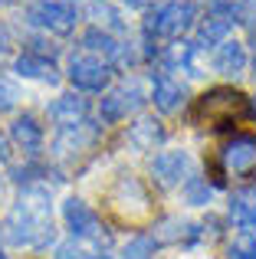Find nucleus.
<instances>
[{"label": "nucleus", "instance_id": "0eeeda50", "mask_svg": "<svg viewBox=\"0 0 256 259\" xmlns=\"http://www.w3.org/2000/svg\"><path fill=\"white\" fill-rule=\"evenodd\" d=\"M220 164L227 174H250L256 167V138L253 135H237L233 141H227L220 151Z\"/></svg>", "mask_w": 256, "mask_h": 259}, {"label": "nucleus", "instance_id": "5701e85b", "mask_svg": "<svg viewBox=\"0 0 256 259\" xmlns=\"http://www.w3.org/2000/svg\"><path fill=\"white\" fill-rule=\"evenodd\" d=\"M154 256V236H132L122 246V259H151Z\"/></svg>", "mask_w": 256, "mask_h": 259}, {"label": "nucleus", "instance_id": "4be33fe9", "mask_svg": "<svg viewBox=\"0 0 256 259\" xmlns=\"http://www.w3.org/2000/svg\"><path fill=\"white\" fill-rule=\"evenodd\" d=\"M181 194H184V200L191 203V207H207V203H210V194H214V190L207 187L204 177H187L184 187H181Z\"/></svg>", "mask_w": 256, "mask_h": 259}, {"label": "nucleus", "instance_id": "7c9ffc66", "mask_svg": "<svg viewBox=\"0 0 256 259\" xmlns=\"http://www.w3.org/2000/svg\"><path fill=\"white\" fill-rule=\"evenodd\" d=\"M7 50H10V30H7V26L0 23V56H4Z\"/></svg>", "mask_w": 256, "mask_h": 259}, {"label": "nucleus", "instance_id": "f257e3e1", "mask_svg": "<svg viewBox=\"0 0 256 259\" xmlns=\"http://www.w3.org/2000/svg\"><path fill=\"white\" fill-rule=\"evenodd\" d=\"M4 233L13 246H33V249H43L53 240L50 197H46V190L33 187V190L20 194L17 207L10 210V217L4 223Z\"/></svg>", "mask_w": 256, "mask_h": 259}, {"label": "nucleus", "instance_id": "a878e982", "mask_svg": "<svg viewBox=\"0 0 256 259\" xmlns=\"http://www.w3.org/2000/svg\"><path fill=\"white\" fill-rule=\"evenodd\" d=\"M26 53H30V56H39V59H46V63H53V59L59 56V50L50 43V39H43V36H33V39H26Z\"/></svg>", "mask_w": 256, "mask_h": 259}, {"label": "nucleus", "instance_id": "f704fd0d", "mask_svg": "<svg viewBox=\"0 0 256 259\" xmlns=\"http://www.w3.org/2000/svg\"><path fill=\"white\" fill-rule=\"evenodd\" d=\"M253 72H256V56H253Z\"/></svg>", "mask_w": 256, "mask_h": 259}, {"label": "nucleus", "instance_id": "c756f323", "mask_svg": "<svg viewBox=\"0 0 256 259\" xmlns=\"http://www.w3.org/2000/svg\"><path fill=\"white\" fill-rule=\"evenodd\" d=\"M240 23H246V26H250V30L256 33V0H253V4L243 10V20H240Z\"/></svg>", "mask_w": 256, "mask_h": 259}, {"label": "nucleus", "instance_id": "72a5a7b5", "mask_svg": "<svg viewBox=\"0 0 256 259\" xmlns=\"http://www.w3.org/2000/svg\"><path fill=\"white\" fill-rule=\"evenodd\" d=\"M89 259H109V256H89Z\"/></svg>", "mask_w": 256, "mask_h": 259}, {"label": "nucleus", "instance_id": "9b49d317", "mask_svg": "<svg viewBox=\"0 0 256 259\" xmlns=\"http://www.w3.org/2000/svg\"><path fill=\"white\" fill-rule=\"evenodd\" d=\"M86 112H89V102H86L82 95H76V92H66V95H59V99L50 105V118L56 121V125H63V128L82 125Z\"/></svg>", "mask_w": 256, "mask_h": 259}, {"label": "nucleus", "instance_id": "a211bd4d", "mask_svg": "<svg viewBox=\"0 0 256 259\" xmlns=\"http://www.w3.org/2000/svg\"><path fill=\"white\" fill-rule=\"evenodd\" d=\"M200 227L197 223H184V220H164L154 230V243H181V240H197Z\"/></svg>", "mask_w": 256, "mask_h": 259}, {"label": "nucleus", "instance_id": "c85d7f7f", "mask_svg": "<svg viewBox=\"0 0 256 259\" xmlns=\"http://www.w3.org/2000/svg\"><path fill=\"white\" fill-rule=\"evenodd\" d=\"M56 259H89V253H86V249L76 243V236H72L69 243H63V246L56 249Z\"/></svg>", "mask_w": 256, "mask_h": 259}, {"label": "nucleus", "instance_id": "dca6fc26", "mask_svg": "<svg viewBox=\"0 0 256 259\" xmlns=\"http://www.w3.org/2000/svg\"><path fill=\"white\" fill-rule=\"evenodd\" d=\"M10 138L17 141V148H23V151H36V148L43 145V128L36 125L33 115H20L10 125Z\"/></svg>", "mask_w": 256, "mask_h": 259}, {"label": "nucleus", "instance_id": "f03ea898", "mask_svg": "<svg viewBox=\"0 0 256 259\" xmlns=\"http://www.w3.org/2000/svg\"><path fill=\"white\" fill-rule=\"evenodd\" d=\"M253 115L256 112L250 99L243 92H237V89H210L191 108L194 125H204V128H230L237 121H250Z\"/></svg>", "mask_w": 256, "mask_h": 259}, {"label": "nucleus", "instance_id": "6ab92c4d", "mask_svg": "<svg viewBox=\"0 0 256 259\" xmlns=\"http://www.w3.org/2000/svg\"><path fill=\"white\" fill-rule=\"evenodd\" d=\"M17 72L23 79H43V82H56V69H53V63H46V59L39 56H30V53H23V56L17 59Z\"/></svg>", "mask_w": 256, "mask_h": 259}, {"label": "nucleus", "instance_id": "39448f33", "mask_svg": "<svg viewBox=\"0 0 256 259\" xmlns=\"http://www.w3.org/2000/svg\"><path fill=\"white\" fill-rule=\"evenodd\" d=\"M69 79L86 92H99V89L109 85L112 69L105 59H96L89 53H72L69 56Z\"/></svg>", "mask_w": 256, "mask_h": 259}, {"label": "nucleus", "instance_id": "6e6552de", "mask_svg": "<svg viewBox=\"0 0 256 259\" xmlns=\"http://www.w3.org/2000/svg\"><path fill=\"white\" fill-rule=\"evenodd\" d=\"M145 102V95H141V89L135 82H128L122 89H112L109 95L102 99V105H99V115H102V121H122L128 118V112H135V108Z\"/></svg>", "mask_w": 256, "mask_h": 259}, {"label": "nucleus", "instance_id": "aec40b11", "mask_svg": "<svg viewBox=\"0 0 256 259\" xmlns=\"http://www.w3.org/2000/svg\"><path fill=\"white\" fill-rule=\"evenodd\" d=\"M89 141H92V128H86V121H82V125L63 128V135L56 141V151H82Z\"/></svg>", "mask_w": 256, "mask_h": 259}, {"label": "nucleus", "instance_id": "1a4fd4ad", "mask_svg": "<svg viewBox=\"0 0 256 259\" xmlns=\"http://www.w3.org/2000/svg\"><path fill=\"white\" fill-rule=\"evenodd\" d=\"M187 167H191L187 151H161L158 158L151 161V177H154L158 187H174V184H181V177L187 174Z\"/></svg>", "mask_w": 256, "mask_h": 259}, {"label": "nucleus", "instance_id": "2f4dec72", "mask_svg": "<svg viewBox=\"0 0 256 259\" xmlns=\"http://www.w3.org/2000/svg\"><path fill=\"white\" fill-rule=\"evenodd\" d=\"M125 4H128V7H138V10H141V7H148L151 0H125Z\"/></svg>", "mask_w": 256, "mask_h": 259}, {"label": "nucleus", "instance_id": "bb28decb", "mask_svg": "<svg viewBox=\"0 0 256 259\" xmlns=\"http://www.w3.org/2000/svg\"><path fill=\"white\" fill-rule=\"evenodd\" d=\"M230 259H256V236L243 233L237 243L230 246Z\"/></svg>", "mask_w": 256, "mask_h": 259}, {"label": "nucleus", "instance_id": "f8f14e48", "mask_svg": "<svg viewBox=\"0 0 256 259\" xmlns=\"http://www.w3.org/2000/svg\"><path fill=\"white\" fill-rule=\"evenodd\" d=\"M214 69H217L220 76L237 79L240 72L246 69V50H243V43H237V39H224V43L217 46V53H214Z\"/></svg>", "mask_w": 256, "mask_h": 259}, {"label": "nucleus", "instance_id": "f3484780", "mask_svg": "<svg viewBox=\"0 0 256 259\" xmlns=\"http://www.w3.org/2000/svg\"><path fill=\"white\" fill-rule=\"evenodd\" d=\"M230 220L237 227H253L256 223V187H243L230 197Z\"/></svg>", "mask_w": 256, "mask_h": 259}, {"label": "nucleus", "instance_id": "2eb2a0df", "mask_svg": "<svg viewBox=\"0 0 256 259\" xmlns=\"http://www.w3.org/2000/svg\"><path fill=\"white\" fill-rule=\"evenodd\" d=\"M161 141H164V128H161L154 118H138L132 128H128V145H132L135 151H151V148L161 145Z\"/></svg>", "mask_w": 256, "mask_h": 259}, {"label": "nucleus", "instance_id": "473e14b6", "mask_svg": "<svg viewBox=\"0 0 256 259\" xmlns=\"http://www.w3.org/2000/svg\"><path fill=\"white\" fill-rule=\"evenodd\" d=\"M0 259H7V256H4V240H0Z\"/></svg>", "mask_w": 256, "mask_h": 259}, {"label": "nucleus", "instance_id": "393cba45", "mask_svg": "<svg viewBox=\"0 0 256 259\" xmlns=\"http://www.w3.org/2000/svg\"><path fill=\"white\" fill-rule=\"evenodd\" d=\"M89 13L99 20V23H105L109 30H125V20H122V13H118V10H112V7L105 4V0H96V4L89 7Z\"/></svg>", "mask_w": 256, "mask_h": 259}, {"label": "nucleus", "instance_id": "b1692460", "mask_svg": "<svg viewBox=\"0 0 256 259\" xmlns=\"http://www.w3.org/2000/svg\"><path fill=\"white\" fill-rule=\"evenodd\" d=\"M207 13H210V17H220V20H227L230 26L243 20V7H240V4H233V0H210Z\"/></svg>", "mask_w": 256, "mask_h": 259}, {"label": "nucleus", "instance_id": "412c9836", "mask_svg": "<svg viewBox=\"0 0 256 259\" xmlns=\"http://www.w3.org/2000/svg\"><path fill=\"white\" fill-rule=\"evenodd\" d=\"M227 33H230V23L207 13V20L200 23V33H197V46H214V43H220Z\"/></svg>", "mask_w": 256, "mask_h": 259}, {"label": "nucleus", "instance_id": "20e7f679", "mask_svg": "<svg viewBox=\"0 0 256 259\" xmlns=\"http://www.w3.org/2000/svg\"><path fill=\"white\" fill-rule=\"evenodd\" d=\"M109 207L115 210V217H122L125 223H141L148 213H151V197L141 187L138 177L122 174L115 181V187L109 190Z\"/></svg>", "mask_w": 256, "mask_h": 259}, {"label": "nucleus", "instance_id": "7ed1b4c3", "mask_svg": "<svg viewBox=\"0 0 256 259\" xmlns=\"http://www.w3.org/2000/svg\"><path fill=\"white\" fill-rule=\"evenodd\" d=\"M194 20H197V7L191 0H171V4L158 7L154 13H148L145 36H148V43L151 39H174V36L191 30Z\"/></svg>", "mask_w": 256, "mask_h": 259}, {"label": "nucleus", "instance_id": "4468645a", "mask_svg": "<svg viewBox=\"0 0 256 259\" xmlns=\"http://www.w3.org/2000/svg\"><path fill=\"white\" fill-rule=\"evenodd\" d=\"M184 95H187L184 82L171 79L167 72H158V76H154V105H158L161 112H178Z\"/></svg>", "mask_w": 256, "mask_h": 259}, {"label": "nucleus", "instance_id": "cd10ccee", "mask_svg": "<svg viewBox=\"0 0 256 259\" xmlns=\"http://www.w3.org/2000/svg\"><path fill=\"white\" fill-rule=\"evenodd\" d=\"M17 99H20V92L7 82V79H0V112H10V108L17 105Z\"/></svg>", "mask_w": 256, "mask_h": 259}, {"label": "nucleus", "instance_id": "ddd939ff", "mask_svg": "<svg viewBox=\"0 0 256 259\" xmlns=\"http://www.w3.org/2000/svg\"><path fill=\"white\" fill-rule=\"evenodd\" d=\"M82 53H89V56L96 59H118V53H122V43H118L115 36H112L109 30H99V26H92V30L82 33Z\"/></svg>", "mask_w": 256, "mask_h": 259}, {"label": "nucleus", "instance_id": "9d476101", "mask_svg": "<svg viewBox=\"0 0 256 259\" xmlns=\"http://www.w3.org/2000/svg\"><path fill=\"white\" fill-rule=\"evenodd\" d=\"M63 217H66V227L72 230V236H99V220L96 213L89 210V203H82L79 197H69L63 203Z\"/></svg>", "mask_w": 256, "mask_h": 259}, {"label": "nucleus", "instance_id": "423d86ee", "mask_svg": "<svg viewBox=\"0 0 256 259\" xmlns=\"http://www.w3.org/2000/svg\"><path fill=\"white\" fill-rule=\"evenodd\" d=\"M30 20L36 26H43V30H53V33H72L76 30V10L66 0H39L30 10Z\"/></svg>", "mask_w": 256, "mask_h": 259}]
</instances>
